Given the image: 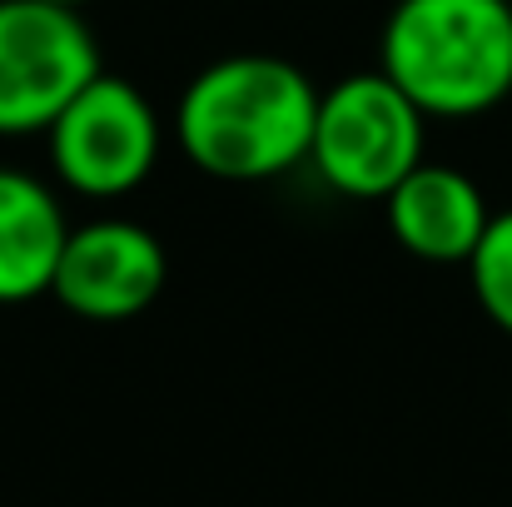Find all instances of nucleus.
<instances>
[{
  "label": "nucleus",
  "mask_w": 512,
  "mask_h": 507,
  "mask_svg": "<svg viewBox=\"0 0 512 507\" xmlns=\"http://www.w3.org/2000/svg\"><path fill=\"white\" fill-rule=\"evenodd\" d=\"M383 219H388V234L398 239V249H408L413 259L468 264L493 209L463 169L423 160L413 174H403L393 184V194L383 199Z\"/></svg>",
  "instance_id": "nucleus-7"
},
{
  "label": "nucleus",
  "mask_w": 512,
  "mask_h": 507,
  "mask_svg": "<svg viewBox=\"0 0 512 507\" xmlns=\"http://www.w3.org/2000/svg\"><path fill=\"white\" fill-rule=\"evenodd\" d=\"M170 279L165 244L135 219H90L75 224L55 269V299L90 324L140 319Z\"/></svg>",
  "instance_id": "nucleus-6"
},
{
  "label": "nucleus",
  "mask_w": 512,
  "mask_h": 507,
  "mask_svg": "<svg viewBox=\"0 0 512 507\" xmlns=\"http://www.w3.org/2000/svg\"><path fill=\"white\" fill-rule=\"evenodd\" d=\"M65 239L70 224L55 194L25 169H0V304L50 294Z\"/></svg>",
  "instance_id": "nucleus-8"
},
{
  "label": "nucleus",
  "mask_w": 512,
  "mask_h": 507,
  "mask_svg": "<svg viewBox=\"0 0 512 507\" xmlns=\"http://www.w3.org/2000/svg\"><path fill=\"white\" fill-rule=\"evenodd\" d=\"M319 90L279 55H224L204 65L179 105L174 140L184 160L229 184H259L309 165Z\"/></svg>",
  "instance_id": "nucleus-1"
},
{
  "label": "nucleus",
  "mask_w": 512,
  "mask_h": 507,
  "mask_svg": "<svg viewBox=\"0 0 512 507\" xmlns=\"http://www.w3.org/2000/svg\"><path fill=\"white\" fill-rule=\"evenodd\" d=\"M100 75V45L80 10L0 0V135H45Z\"/></svg>",
  "instance_id": "nucleus-4"
},
{
  "label": "nucleus",
  "mask_w": 512,
  "mask_h": 507,
  "mask_svg": "<svg viewBox=\"0 0 512 507\" xmlns=\"http://www.w3.org/2000/svg\"><path fill=\"white\" fill-rule=\"evenodd\" d=\"M423 125L428 115L383 70L343 75L319 90L309 165L343 199L383 204L403 174L423 165Z\"/></svg>",
  "instance_id": "nucleus-3"
},
{
  "label": "nucleus",
  "mask_w": 512,
  "mask_h": 507,
  "mask_svg": "<svg viewBox=\"0 0 512 507\" xmlns=\"http://www.w3.org/2000/svg\"><path fill=\"white\" fill-rule=\"evenodd\" d=\"M45 5H65V10H85L90 0H45Z\"/></svg>",
  "instance_id": "nucleus-10"
},
{
  "label": "nucleus",
  "mask_w": 512,
  "mask_h": 507,
  "mask_svg": "<svg viewBox=\"0 0 512 507\" xmlns=\"http://www.w3.org/2000/svg\"><path fill=\"white\" fill-rule=\"evenodd\" d=\"M50 165L85 199H120L150 179L160 160V115L125 75H95L45 130Z\"/></svg>",
  "instance_id": "nucleus-5"
},
{
  "label": "nucleus",
  "mask_w": 512,
  "mask_h": 507,
  "mask_svg": "<svg viewBox=\"0 0 512 507\" xmlns=\"http://www.w3.org/2000/svg\"><path fill=\"white\" fill-rule=\"evenodd\" d=\"M378 70L428 120L488 115L512 95V0H398Z\"/></svg>",
  "instance_id": "nucleus-2"
},
{
  "label": "nucleus",
  "mask_w": 512,
  "mask_h": 507,
  "mask_svg": "<svg viewBox=\"0 0 512 507\" xmlns=\"http://www.w3.org/2000/svg\"><path fill=\"white\" fill-rule=\"evenodd\" d=\"M468 279H473L478 309L493 319V329L512 338V209L488 219V229L468 259Z\"/></svg>",
  "instance_id": "nucleus-9"
}]
</instances>
